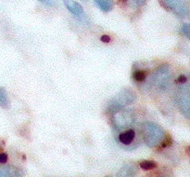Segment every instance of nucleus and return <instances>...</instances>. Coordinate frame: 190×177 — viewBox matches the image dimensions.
Listing matches in <instances>:
<instances>
[{
	"label": "nucleus",
	"instance_id": "obj_8",
	"mask_svg": "<svg viewBox=\"0 0 190 177\" xmlns=\"http://www.w3.org/2000/svg\"><path fill=\"white\" fill-rule=\"evenodd\" d=\"M134 138H135V131L133 129H129L119 135V141L121 144L126 145V146L133 143Z\"/></svg>",
	"mask_w": 190,
	"mask_h": 177
},
{
	"label": "nucleus",
	"instance_id": "obj_16",
	"mask_svg": "<svg viewBox=\"0 0 190 177\" xmlns=\"http://www.w3.org/2000/svg\"><path fill=\"white\" fill-rule=\"evenodd\" d=\"M40 3L44 4L47 7H55L56 6V0H38Z\"/></svg>",
	"mask_w": 190,
	"mask_h": 177
},
{
	"label": "nucleus",
	"instance_id": "obj_10",
	"mask_svg": "<svg viewBox=\"0 0 190 177\" xmlns=\"http://www.w3.org/2000/svg\"><path fill=\"white\" fill-rule=\"evenodd\" d=\"M136 174V168L134 165L131 164H125L121 168L120 172L117 174L118 176H123V177H130V176H134Z\"/></svg>",
	"mask_w": 190,
	"mask_h": 177
},
{
	"label": "nucleus",
	"instance_id": "obj_22",
	"mask_svg": "<svg viewBox=\"0 0 190 177\" xmlns=\"http://www.w3.org/2000/svg\"><path fill=\"white\" fill-rule=\"evenodd\" d=\"M83 1H87V0H83Z\"/></svg>",
	"mask_w": 190,
	"mask_h": 177
},
{
	"label": "nucleus",
	"instance_id": "obj_11",
	"mask_svg": "<svg viewBox=\"0 0 190 177\" xmlns=\"http://www.w3.org/2000/svg\"><path fill=\"white\" fill-rule=\"evenodd\" d=\"M98 7L104 12H110L112 10L114 4L112 0H94Z\"/></svg>",
	"mask_w": 190,
	"mask_h": 177
},
{
	"label": "nucleus",
	"instance_id": "obj_13",
	"mask_svg": "<svg viewBox=\"0 0 190 177\" xmlns=\"http://www.w3.org/2000/svg\"><path fill=\"white\" fill-rule=\"evenodd\" d=\"M157 165H156V162L153 161H144L140 163V167H141V169L147 171V170H150V169H153V168H155Z\"/></svg>",
	"mask_w": 190,
	"mask_h": 177
},
{
	"label": "nucleus",
	"instance_id": "obj_4",
	"mask_svg": "<svg viewBox=\"0 0 190 177\" xmlns=\"http://www.w3.org/2000/svg\"><path fill=\"white\" fill-rule=\"evenodd\" d=\"M134 120L135 116L134 112L128 110V109L124 110L123 108L116 112H113V122H114V125L118 130L132 125L134 123Z\"/></svg>",
	"mask_w": 190,
	"mask_h": 177
},
{
	"label": "nucleus",
	"instance_id": "obj_19",
	"mask_svg": "<svg viewBox=\"0 0 190 177\" xmlns=\"http://www.w3.org/2000/svg\"><path fill=\"white\" fill-rule=\"evenodd\" d=\"M100 40H101V42L108 43L110 42V37L108 35H103V36H101Z\"/></svg>",
	"mask_w": 190,
	"mask_h": 177
},
{
	"label": "nucleus",
	"instance_id": "obj_5",
	"mask_svg": "<svg viewBox=\"0 0 190 177\" xmlns=\"http://www.w3.org/2000/svg\"><path fill=\"white\" fill-rule=\"evenodd\" d=\"M189 85L187 84L185 86H182L177 90L175 96V101L179 109L181 110L185 116L188 118L190 113V100H189Z\"/></svg>",
	"mask_w": 190,
	"mask_h": 177
},
{
	"label": "nucleus",
	"instance_id": "obj_20",
	"mask_svg": "<svg viewBox=\"0 0 190 177\" xmlns=\"http://www.w3.org/2000/svg\"><path fill=\"white\" fill-rule=\"evenodd\" d=\"M134 2H136L137 5H143L145 0H134Z\"/></svg>",
	"mask_w": 190,
	"mask_h": 177
},
{
	"label": "nucleus",
	"instance_id": "obj_9",
	"mask_svg": "<svg viewBox=\"0 0 190 177\" xmlns=\"http://www.w3.org/2000/svg\"><path fill=\"white\" fill-rule=\"evenodd\" d=\"M21 174L20 170L13 166H3L0 167V176L2 177H19Z\"/></svg>",
	"mask_w": 190,
	"mask_h": 177
},
{
	"label": "nucleus",
	"instance_id": "obj_12",
	"mask_svg": "<svg viewBox=\"0 0 190 177\" xmlns=\"http://www.w3.org/2000/svg\"><path fill=\"white\" fill-rule=\"evenodd\" d=\"M10 105V99H8L7 90L4 88H0V106L4 108H8Z\"/></svg>",
	"mask_w": 190,
	"mask_h": 177
},
{
	"label": "nucleus",
	"instance_id": "obj_17",
	"mask_svg": "<svg viewBox=\"0 0 190 177\" xmlns=\"http://www.w3.org/2000/svg\"><path fill=\"white\" fill-rule=\"evenodd\" d=\"M8 161V154L7 153H0V163H6Z\"/></svg>",
	"mask_w": 190,
	"mask_h": 177
},
{
	"label": "nucleus",
	"instance_id": "obj_7",
	"mask_svg": "<svg viewBox=\"0 0 190 177\" xmlns=\"http://www.w3.org/2000/svg\"><path fill=\"white\" fill-rule=\"evenodd\" d=\"M63 3H64L67 9L69 10L74 17L78 18V19H80V20H82L84 17V8L79 3L75 2L74 0H63Z\"/></svg>",
	"mask_w": 190,
	"mask_h": 177
},
{
	"label": "nucleus",
	"instance_id": "obj_3",
	"mask_svg": "<svg viewBox=\"0 0 190 177\" xmlns=\"http://www.w3.org/2000/svg\"><path fill=\"white\" fill-rule=\"evenodd\" d=\"M173 72L169 65H163L160 66L153 75V81L156 87L160 90H167L171 84Z\"/></svg>",
	"mask_w": 190,
	"mask_h": 177
},
{
	"label": "nucleus",
	"instance_id": "obj_14",
	"mask_svg": "<svg viewBox=\"0 0 190 177\" xmlns=\"http://www.w3.org/2000/svg\"><path fill=\"white\" fill-rule=\"evenodd\" d=\"M147 78V73L144 70H137L134 73V79L136 81H143Z\"/></svg>",
	"mask_w": 190,
	"mask_h": 177
},
{
	"label": "nucleus",
	"instance_id": "obj_21",
	"mask_svg": "<svg viewBox=\"0 0 190 177\" xmlns=\"http://www.w3.org/2000/svg\"><path fill=\"white\" fill-rule=\"evenodd\" d=\"M121 1H123V2H125V1H126V0H121Z\"/></svg>",
	"mask_w": 190,
	"mask_h": 177
},
{
	"label": "nucleus",
	"instance_id": "obj_15",
	"mask_svg": "<svg viewBox=\"0 0 190 177\" xmlns=\"http://www.w3.org/2000/svg\"><path fill=\"white\" fill-rule=\"evenodd\" d=\"M181 31L183 33V34L185 35V37L187 39L190 38V27H189V24L188 23H184L181 27Z\"/></svg>",
	"mask_w": 190,
	"mask_h": 177
},
{
	"label": "nucleus",
	"instance_id": "obj_18",
	"mask_svg": "<svg viewBox=\"0 0 190 177\" xmlns=\"http://www.w3.org/2000/svg\"><path fill=\"white\" fill-rule=\"evenodd\" d=\"M176 81H177L178 83H181V84H185V83H187V77L185 76H184V75H181L179 78L176 79Z\"/></svg>",
	"mask_w": 190,
	"mask_h": 177
},
{
	"label": "nucleus",
	"instance_id": "obj_1",
	"mask_svg": "<svg viewBox=\"0 0 190 177\" xmlns=\"http://www.w3.org/2000/svg\"><path fill=\"white\" fill-rule=\"evenodd\" d=\"M142 135L145 143L149 148H155L165 139V131L159 125L145 122L142 125Z\"/></svg>",
	"mask_w": 190,
	"mask_h": 177
},
{
	"label": "nucleus",
	"instance_id": "obj_6",
	"mask_svg": "<svg viewBox=\"0 0 190 177\" xmlns=\"http://www.w3.org/2000/svg\"><path fill=\"white\" fill-rule=\"evenodd\" d=\"M169 9H173L179 18H185L188 15V7L185 0H163Z\"/></svg>",
	"mask_w": 190,
	"mask_h": 177
},
{
	"label": "nucleus",
	"instance_id": "obj_2",
	"mask_svg": "<svg viewBox=\"0 0 190 177\" xmlns=\"http://www.w3.org/2000/svg\"><path fill=\"white\" fill-rule=\"evenodd\" d=\"M136 100V94L132 90L125 89L119 92V94L112 98L108 102V110L110 112H116L120 109L124 108L125 105L133 103Z\"/></svg>",
	"mask_w": 190,
	"mask_h": 177
}]
</instances>
